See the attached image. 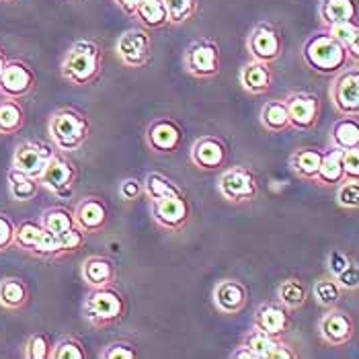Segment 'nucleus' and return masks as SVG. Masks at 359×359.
Masks as SVG:
<instances>
[{
    "label": "nucleus",
    "mask_w": 359,
    "mask_h": 359,
    "mask_svg": "<svg viewBox=\"0 0 359 359\" xmlns=\"http://www.w3.org/2000/svg\"><path fill=\"white\" fill-rule=\"evenodd\" d=\"M128 314V302L126 296L115 287H88L83 302V318L84 323L95 329L103 331L119 325Z\"/></svg>",
    "instance_id": "obj_1"
},
{
    "label": "nucleus",
    "mask_w": 359,
    "mask_h": 359,
    "mask_svg": "<svg viewBox=\"0 0 359 359\" xmlns=\"http://www.w3.org/2000/svg\"><path fill=\"white\" fill-rule=\"evenodd\" d=\"M101 68L103 52L99 43L90 39H79L64 54V60L60 64V74L66 83L74 86H88L99 79Z\"/></svg>",
    "instance_id": "obj_2"
},
{
    "label": "nucleus",
    "mask_w": 359,
    "mask_h": 359,
    "mask_svg": "<svg viewBox=\"0 0 359 359\" xmlns=\"http://www.w3.org/2000/svg\"><path fill=\"white\" fill-rule=\"evenodd\" d=\"M48 134L55 150L72 154L81 150L90 138V123L83 111L74 107H60L50 115Z\"/></svg>",
    "instance_id": "obj_3"
},
{
    "label": "nucleus",
    "mask_w": 359,
    "mask_h": 359,
    "mask_svg": "<svg viewBox=\"0 0 359 359\" xmlns=\"http://www.w3.org/2000/svg\"><path fill=\"white\" fill-rule=\"evenodd\" d=\"M302 60L312 72L320 76H334L349 66L347 50L332 39L327 29L316 31L306 39L302 48Z\"/></svg>",
    "instance_id": "obj_4"
},
{
    "label": "nucleus",
    "mask_w": 359,
    "mask_h": 359,
    "mask_svg": "<svg viewBox=\"0 0 359 359\" xmlns=\"http://www.w3.org/2000/svg\"><path fill=\"white\" fill-rule=\"evenodd\" d=\"M76 179H79L76 165L68 158L66 152L54 150L48 165L39 175V185L55 195L57 199H68L74 194Z\"/></svg>",
    "instance_id": "obj_5"
},
{
    "label": "nucleus",
    "mask_w": 359,
    "mask_h": 359,
    "mask_svg": "<svg viewBox=\"0 0 359 359\" xmlns=\"http://www.w3.org/2000/svg\"><path fill=\"white\" fill-rule=\"evenodd\" d=\"M218 194L230 203H250L259 195V179L247 166H228L218 179Z\"/></svg>",
    "instance_id": "obj_6"
},
{
    "label": "nucleus",
    "mask_w": 359,
    "mask_h": 359,
    "mask_svg": "<svg viewBox=\"0 0 359 359\" xmlns=\"http://www.w3.org/2000/svg\"><path fill=\"white\" fill-rule=\"evenodd\" d=\"M220 46L212 39H197L187 46L183 54V68L199 81H208L220 74Z\"/></svg>",
    "instance_id": "obj_7"
},
{
    "label": "nucleus",
    "mask_w": 359,
    "mask_h": 359,
    "mask_svg": "<svg viewBox=\"0 0 359 359\" xmlns=\"http://www.w3.org/2000/svg\"><path fill=\"white\" fill-rule=\"evenodd\" d=\"M115 55L123 68H144L152 60V35L144 27L126 29L115 41Z\"/></svg>",
    "instance_id": "obj_8"
},
{
    "label": "nucleus",
    "mask_w": 359,
    "mask_h": 359,
    "mask_svg": "<svg viewBox=\"0 0 359 359\" xmlns=\"http://www.w3.org/2000/svg\"><path fill=\"white\" fill-rule=\"evenodd\" d=\"M150 218L166 232H181L191 218V205L185 194L170 195L150 201Z\"/></svg>",
    "instance_id": "obj_9"
},
{
    "label": "nucleus",
    "mask_w": 359,
    "mask_h": 359,
    "mask_svg": "<svg viewBox=\"0 0 359 359\" xmlns=\"http://www.w3.org/2000/svg\"><path fill=\"white\" fill-rule=\"evenodd\" d=\"M329 99L339 115H359V70L355 64L332 76Z\"/></svg>",
    "instance_id": "obj_10"
},
{
    "label": "nucleus",
    "mask_w": 359,
    "mask_h": 359,
    "mask_svg": "<svg viewBox=\"0 0 359 359\" xmlns=\"http://www.w3.org/2000/svg\"><path fill=\"white\" fill-rule=\"evenodd\" d=\"M183 138H185V132H183L181 123L175 121L172 117L152 119L144 134L146 146L150 148V152L163 154V156L177 154L179 148L183 146Z\"/></svg>",
    "instance_id": "obj_11"
},
{
    "label": "nucleus",
    "mask_w": 359,
    "mask_h": 359,
    "mask_svg": "<svg viewBox=\"0 0 359 359\" xmlns=\"http://www.w3.org/2000/svg\"><path fill=\"white\" fill-rule=\"evenodd\" d=\"M37 84L35 70L23 60H8L0 72V97L4 99H25Z\"/></svg>",
    "instance_id": "obj_12"
},
{
    "label": "nucleus",
    "mask_w": 359,
    "mask_h": 359,
    "mask_svg": "<svg viewBox=\"0 0 359 359\" xmlns=\"http://www.w3.org/2000/svg\"><path fill=\"white\" fill-rule=\"evenodd\" d=\"M318 334L329 347H345L355 337V320L347 310L337 306L327 308V312L318 320Z\"/></svg>",
    "instance_id": "obj_13"
},
{
    "label": "nucleus",
    "mask_w": 359,
    "mask_h": 359,
    "mask_svg": "<svg viewBox=\"0 0 359 359\" xmlns=\"http://www.w3.org/2000/svg\"><path fill=\"white\" fill-rule=\"evenodd\" d=\"M285 101V109H287V117H290V128L292 130H312L318 123L320 117V99L314 93L308 90H294L290 95L283 97Z\"/></svg>",
    "instance_id": "obj_14"
},
{
    "label": "nucleus",
    "mask_w": 359,
    "mask_h": 359,
    "mask_svg": "<svg viewBox=\"0 0 359 359\" xmlns=\"http://www.w3.org/2000/svg\"><path fill=\"white\" fill-rule=\"evenodd\" d=\"M247 52L250 54V60L273 64L283 55V39L273 25L257 23L247 37Z\"/></svg>",
    "instance_id": "obj_15"
},
{
    "label": "nucleus",
    "mask_w": 359,
    "mask_h": 359,
    "mask_svg": "<svg viewBox=\"0 0 359 359\" xmlns=\"http://www.w3.org/2000/svg\"><path fill=\"white\" fill-rule=\"evenodd\" d=\"M72 216H74L76 228H81L84 234H99V232H103L107 228L109 208L103 201V197L86 195L74 205Z\"/></svg>",
    "instance_id": "obj_16"
},
{
    "label": "nucleus",
    "mask_w": 359,
    "mask_h": 359,
    "mask_svg": "<svg viewBox=\"0 0 359 359\" xmlns=\"http://www.w3.org/2000/svg\"><path fill=\"white\" fill-rule=\"evenodd\" d=\"M54 146L46 144V142H37V140H25L21 142L15 152H13V168L27 172L31 177L39 179L41 170L46 168L50 156L54 154Z\"/></svg>",
    "instance_id": "obj_17"
},
{
    "label": "nucleus",
    "mask_w": 359,
    "mask_h": 359,
    "mask_svg": "<svg viewBox=\"0 0 359 359\" xmlns=\"http://www.w3.org/2000/svg\"><path fill=\"white\" fill-rule=\"evenodd\" d=\"M189 161L201 170H220L228 163V146L218 136H201L189 150Z\"/></svg>",
    "instance_id": "obj_18"
},
{
    "label": "nucleus",
    "mask_w": 359,
    "mask_h": 359,
    "mask_svg": "<svg viewBox=\"0 0 359 359\" xmlns=\"http://www.w3.org/2000/svg\"><path fill=\"white\" fill-rule=\"evenodd\" d=\"M214 306L220 314H241L249 302V290L238 279H222L216 283L212 294Z\"/></svg>",
    "instance_id": "obj_19"
},
{
    "label": "nucleus",
    "mask_w": 359,
    "mask_h": 359,
    "mask_svg": "<svg viewBox=\"0 0 359 359\" xmlns=\"http://www.w3.org/2000/svg\"><path fill=\"white\" fill-rule=\"evenodd\" d=\"M292 310L279 302H263L252 314V327L265 331L271 337H283L292 327Z\"/></svg>",
    "instance_id": "obj_20"
},
{
    "label": "nucleus",
    "mask_w": 359,
    "mask_h": 359,
    "mask_svg": "<svg viewBox=\"0 0 359 359\" xmlns=\"http://www.w3.org/2000/svg\"><path fill=\"white\" fill-rule=\"evenodd\" d=\"M238 83L252 97L267 95L271 90V84H273L271 64H265L259 60H249L238 74Z\"/></svg>",
    "instance_id": "obj_21"
},
{
    "label": "nucleus",
    "mask_w": 359,
    "mask_h": 359,
    "mask_svg": "<svg viewBox=\"0 0 359 359\" xmlns=\"http://www.w3.org/2000/svg\"><path fill=\"white\" fill-rule=\"evenodd\" d=\"M83 281L88 287H105V285H113L117 279V269L115 263L109 257L103 255H90L86 257L81 269Z\"/></svg>",
    "instance_id": "obj_22"
},
{
    "label": "nucleus",
    "mask_w": 359,
    "mask_h": 359,
    "mask_svg": "<svg viewBox=\"0 0 359 359\" xmlns=\"http://www.w3.org/2000/svg\"><path fill=\"white\" fill-rule=\"evenodd\" d=\"M323 150L318 148H296L292 154H290V168L292 172L302 179L306 183H314L316 175H318V168L323 163Z\"/></svg>",
    "instance_id": "obj_23"
},
{
    "label": "nucleus",
    "mask_w": 359,
    "mask_h": 359,
    "mask_svg": "<svg viewBox=\"0 0 359 359\" xmlns=\"http://www.w3.org/2000/svg\"><path fill=\"white\" fill-rule=\"evenodd\" d=\"M31 292L25 279L21 277H2L0 279V306L4 310H23L27 306Z\"/></svg>",
    "instance_id": "obj_24"
},
{
    "label": "nucleus",
    "mask_w": 359,
    "mask_h": 359,
    "mask_svg": "<svg viewBox=\"0 0 359 359\" xmlns=\"http://www.w3.org/2000/svg\"><path fill=\"white\" fill-rule=\"evenodd\" d=\"M318 17L325 29L334 23L353 21L358 19V2L355 0H320L318 4Z\"/></svg>",
    "instance_id": "obj_25"
},
{
    "label": "nucleus",
    "mask_w": 359,
    "mask_h": 359,
    "mask_svg": "<svg viewBox=\"0 0 359 359\" xmlns=\"http://www.w3.org/2000/svg\"><path fill=\"white\" fill-rule=\"evenodd\" d=\"M259 121H261L263 130L269 132V134H283V132L292 130L283 99L265 101V105L261 107V113H259Z\"/></svg>",
    "instance_id": "obj_26"
},
{
    "label": "nucleus",
    "mask_w": 359,
    "mask_h": 359,
    "mask_svg": "<svg viewBox=\"0 0 359 359\" xmlns=\"http://www.w3.org/2000/svg\"><path fill=\"white\" fill-rule=\"evenodd\" d=\"M359 115H343L331 128V146L349 150L359 148Z\"/></svg>",
    "instance_id": "obj_27"
},
{
    "label": "nucleus",
    "mask_w": 359,
    "mask_h": 359,
    "mask_svg": "<svg viewBox=\"0 0 359 359\" xmlns=\"http://www.w3.org/2000/svg\"><path fill=\"white\" fill-rule=\"evenodd\" d=\"M341 148H334L331 146V150H327L323 154V163L318 168V175L314 179L316 185L320 187H337L339 183L345 181V172H343V166H341Z\"/></svg>",
    "instance_id": "obj_28"
},
{
    "label": "nucleus",
    "mask_w": 359,
    "mask_h": 359,
    "mask_svg": "<svg viewBox=\"0 0 359 359\" xmlns=\"http://www.w3.org/2000/svg\"><path fill=\"white\" fill-rule=\"evenodd\" d=\"M6 183H8V194L15 201H31L39 194V179L31 177L27 172H21L17 168H8L6 172Z\"/></svg>",
    "instance_id": "obj_29"
},
{
    "label": "nucleus",
    "mask_w": 359,
    "mask_h": 359,
    "mask_svg": "<svg viewBox=\"0 0 359 359\" xmlns=\"http://www.w3.org/2000/svg\"><path fill=\"white\" fill-rule=\"evenodd\" d=\"M132 17L140 23V27L148 29H163L168 25L166 19V11L163 0H140L136 11L132 13Z\"/></svg>",
    "instance_id": "obj_30"
},
{
    "label": "nucleus",
    "mask_w": 359,
    "mask_h": 359,
    "mask_svg": "<svg viewBox=\"0 0 359 359\" xmlns=\"http://www.w3.org/2000/svg\"><path fill=\"white\" fill-rule=\"evenodd\" d=\"M308 300V287L300 277H285L277 287V302L287 310H300Z\"/></svg>",
    "instance_id": "obj_31"
},
{
    "label": "nucleus",
    "mask_w": 359,
    "mask_h": 359,
    "mask_svg": "<svg viewBox=\"0 0 359 359\" xmlns=\"http://www.w3.org/2000/svg\"><path fill=\"white\" fill-rule=\"evenodd\" d=\"M25 126V111L15 99L0 101V136H15Z\"/></svg>",
    "instance_id": "obj_32"
},
{
    "label": "nucleus",
    "mask_w": 359,
    "mask_h": 359,
    "mask_svg": "<svg viewBox=\"0 0 359 359\" xmlns=\"http://www.w3.org/2000/svg\"><path fill=\"white\" fill-rule=\"evenodd\" d=\"M281 337H271L265 331L252 327L245 337H243V345L250 351L252 359H271L273 351H276L277 343Z\"/></svg>",
    "instance_id": "obj_33"
},
{
    "label": "nucleus",
    "mask_w": 359,
    "mask_h": 359,
    "mask_svg": "<svg viewBox=\"0 0 359 359\" xmlns=\"http://www.w3.org/2000/svg\"><path fill=\"white\" fill-rule=\"evenodd\" d=\"M142 185H144V195L150 201L163 199V197H170V195L183 194V189L175 181H170L166 175H163V172H148L144 177Z\"/></svg>",
    "instance_id": "obj_34"
},
{
    "label": "nucleus",
    "mask_w": 359,
    "mask_h": 359,
    "mask_svg": "<svg viewBox=\"0 0 359 359\" xmlns=\"http://www.w3.org/2000/svg\"><path fill=\"white\" fill-rule=\"evenodd\" d=\"M341 294H343V290L339 287L334 277L329 276V273L318 277L312 285V296H314L316 304L323 306V308H332V306L339 304Z\"/></svg>",
    "instance_id": "obj_35"
},
{
    "label": "nucleus",
    "mask_w": 359,
    "mask_h": 359,
    "mask_svg": "<svg viewBox=\"0 0 359 359\" xmlns=\"http://www.w3.org/2000/svg\"><path fill=\"white\" fill-rule=\"evenodd\" d=\"M39 224H41L46 230H50L52 234H60V232H64V230L76 226V224H74L72 212L66 210V208H62V205H54V208L43 210L41 216H39Z\"/></svg>",
    "instance_id": "obj_36"
},
{
    "label": "nucleus",
    "mask_w": 359,
    "mask_h": 359,
    "mask_svg": "<svg viewBox=\"0 0 359 359\" xmlns=\"http://www.w3.org/2000/svg\"><path fill=\"white\" fill-rule=\"evenodd\" d=\"M168 25H183L199 11V0H163Z\"/></svg>",
    "instance_id": "obj_37"
},
{
    "label": "nucleus",
    "mask_w": 359,
    "mask_h": 359,
    "mask_svg": "<svg viewBox=\"0 0 359 359\" xmlns=\"http://www.w3.org/2000/svg\"><path fill=\"white\" fill-rule=\"evenodd\" d=\"M41 232H43V226L39 222H21L19 226H15V247H19L25 252H33L41 238Z\"/></svg>",
    "instance_id": "obj_38"
},
{
    "label": "nucleus",
    "mask_w": 359,
    "mask_h": 359,
    "mask_svg": "<svg viewBox=\"0 0 359 359\" xmlns=\"http://www.w3.org/2000/svg\"><path fill=\"white\" fill-rule=\"evenodd\" d=\"M86 349L76 337H62L57 343L52 345L50 359H84Z\"/></svg>",
    "instance_id": "obj_39"
},
{
    "label": "nucleus",
    "mask_w": 359,
    "mask_h": 359,
    "mask_svg": "<svg viewBox=\"0 0 359 359\" xmlns=\"http://www.w3.org/2000/svg\"><path fill=\"white\" fill-rule=\"evenodd\" d=\"M52 339L48 332H35L31 334L25 343V359H50L52 355Z\"/></svg>",
    "instance_id": "obj_40"
},
{
    "label": "nucleus",
    "mask_w": 359,
    "mask_h": 359,
    "mask_svg": "<svg viewBox=\"0 0 359 359\" xmlns=\"http://www.w3.org/2000/svg\"><path fill=\"white\" fill-rule=\"evenodd\" d=\"M55 236H57L60 259H62V257H68V255H74V252H79V250L83 249L84 232L81 228H76V226H72V228H68V230L55 234Z\"/></svg>",
    "instance_id": "obj_41"
},
{
    "label": "nucleus",
    "mask_w": 359,
    "mask_h": 359,
    "mask_svg": "<svg viewBox=\"0 0 359 359\" xmlns=\"http://www.w3.org/2000/svg\"><path fill=\"white\" fill-rule=\"evenodd\" d=\"M337 203L347 212H355L359 208V181L345 179L337 185Z\"/></svg>",
    "instance_id": "obj_42"
},
{
    "label": "nucleus",
    "mask_w": 359,
    "mask_h": 359,
    "mask_svg": "<svg viewBox=\"0 0 359 359\" xmlns=\"http://www.w3.org/2000/svg\"><path fill=\"white\" fill-rule=\"evenodd\" d=\"M329 35H331L334 41H339L343 48H347L353 39L359 37V23L358 19L353 21H343V23H334L331 27H327Z\"/></svg>",
    "instance_id": "obj_43"
},
{
    "label": "nucleus",
    "mask_w": 359,
    "mask_h": 359,
    "mask_svg": "<svg viewBox=\"0 0 359 359\" xmlns=\"http://www.w3.org/2000/svg\"><path fill=\"white\" fill-rule=\"evenodd\" d=\"M101 359H136L138 351L132 343L128 341H113L109 345H105L99 353Z\"/></svg>",
    "instance_id": "obj_44"
},
{
    "label": "nucleus",
    "mask_w": 359,
    "mask_h": 359,
    "mask_svg": "<svg viewBox=\"0 0 359 359\" xmlns=\"http://www.w3.org/2000/svg\"><path fill=\"white\" fill-rule=\"evenodd\" d=\"M334 281L339 283V287L343 292H355L359 287V267L355 261H349V265L334 277Z\"/></svg>",
    "instance_id": "obj_45"
},
{
    "label": "nucleus",
    "mask_w": 359,
    "mask_h": 359,
    "mask_svg": "<svg viewBox=\"0 0 359 359\" xmlns=\"http://www.w3.org/2000/svg\"><path fill=\"white\" fill-rule=\"evenodd\" d=\"M341 166L345 172V179L359 181V148H349L341 152Z\"/></svg>",
    "instance_id": "obj_46"
},
{
    "label": "nucleus",
    "mask_w": 359,
    "mask_h": 359,
    "mask_svg": "<svg viewBox=\"0 0 359 359\" xmlns=\"http://www.w3.org/2000/svg\"><path fill=\"white\" fill-rule=\"evenodd\" d=\"M144 195V185L136 177H128L119 183V197L123 201H136Z\"/></svg>",
    "instance_id": "obj_47"
},
{
    "label": "nucleus",
    "mask_w": 359,
    "mask_h": 359,
    "mask_svg": "<svg viewBox=\"0 0 359 359\" xmlns=\"http://www.w3.org/2000/svg\"><path fill=\"white\" fill-rule=\"evenodd\" d=\"M15 247V222L0 212V252Z\"/></svg>",
    "instance_id": "obj_48"
},
{
    "label": "nucleus",
    "mask_w": 359,
    "mask_h": 359,
    "mask_svg": "<svg viewBox=\"0 0 359 359\" xmlns=\"http://www.w3.org/2000/svg\"><path fill=\"white\" fill-rule=\"evenodd\" d=\"M349 257L345 255V252H341V250H332L331 255H329V259H327V271H329V276L337 277L347 265H349Z\"/></svg>",
    "instance_id": "obj_49"
},
{
    "label": "nucleus",
    "mask_w": 359,
    "mask_h": 359,
    "mask_svg": "<svg viewBox=\"0 0 359 359\" xmlns=\"http://www.w3.org/2000/svg\"><path fill=\"white\" fill-rule=\"evenodd\" d=\"M113 2H115L126 15H130V17H132V13L136 11V6L140 4V0H113Z\"/></svg>",
    "instance_id": "obj_50"
},
{
    "label": "nucleus",
    "mask_w": 359,
    "mask_h": 359,
    "mask_svg": "<svg viewBox=\"0 0 359 359\" xmlns=\"http://www.w3.org/2000/svg\"><path fill=\"white\" fill-rule=\"evenodd\" d=\"M230 358L232 359H252V355H250V351L241 343V345H236V349L230 353Z\"/></svg>",
    "instance_id": "obj_51"
},
{
    "label": "nucleus",
    "mask_w": 359,
    "mask_h": 359,
    "mask_svg": "<svg viewBox=\"0 0 359 359\" xmlns=\"http://www.w3.org/2000/svg\"><path fill=\"white\" fill-rule=\"evenodd\" d=\"M8 62V57H6V52L0 48V72H2V68H4V64Z\"/></svg>",
    "instance_id": "obj_52"
},
{
    "label": "nucleus",
    "mask_w": 359,
    "mask_h": 359,
    "mask_svg": "<svg viewBox=\"0 0 359 359\" xmlns=\"http://www.w3.org/2000/svg\"><path fill=\"white\" fill-rule=\"evenodd\" d=\"M0 2H15V0H0Z\"/></svg>",
    "instance_id": "obj_53"
},
{
    "label": "nucleus",
    "mask_w": 359,
    "mask_h": 359,
    "mask_svg": "<svg viewBox=\"0 0 359 359\" xmlns=\"http://www.w3.org/2000/svg\"><path fill=\"white\" fill-rule=\"evenodd\" d=\"M68 2H81V0H68Z\"/></svg>",
    "instance_id": "obj_54"
}]
</instances>
